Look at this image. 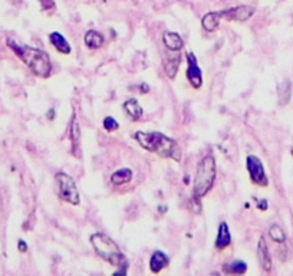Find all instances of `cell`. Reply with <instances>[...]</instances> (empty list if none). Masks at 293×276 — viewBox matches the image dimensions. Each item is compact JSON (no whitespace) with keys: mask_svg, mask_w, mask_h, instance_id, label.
I'll use <instances>...</instances> for the list:
<instances>
[{"mask_svg":"<svg viewBox=\"0 0 293 276\" xmlns=\"http://www.w3.org/2000/svg\"><path fill=\"white\" fill-rule=\"evenodd\" d=\"M246 167H247V171H249V176H250L253 184L262 186V187H266L269 184V179L266 176V171H264V167H263L260 158L256 157V156H247Z\"/></svg>","mask_w":293,"mask_h":276,"instance_id":"obj_7","label":"cell"},{"mask_svg":"<svg viewBox=\"0 0 293 276\" xmlns=\"http://www.w3.org/2000/svg\"><path fill=\"white\" fill-rule=\"evenodd\" d=\"M257 259H259V263L262 266L263 271L266 272H270L272 271V256L269 253V247H267V243L264 240V237L262 236L259 239V244H257Z\"/></svg>","mask_w":293,"mask_h":276,"instance_id":"obj_10","label":"cell"},{"mask_svg":"<svg viewBox=\"0 0 293 276\" xmlns=\"http://www.w3.org/2000/svg\"><path fill=\"white\" fill-rule=\"evenodd\" d=\"M17 249H19L22 253L28 252V244H26V242H25V240H19V243H17Z\"/></svg>","mask_w":293,"mask_h":276,"instance_id":"obj_24","label":"cell"},{"mask_svg":"<svg viewBox=\"0 0 293 276\" xmlns=\"http://www.w3.org/2000/svg\"><path fill=\"white\" fill-rule=\"evenodd\" d=\"M69 135H71V143H72V154L75 157H81V130H79V122H78L75 113L72 114V119H71Z\"/></svg>","mask_w":293,"mask_h":276,"instance_id":"obj_9","label":"cell"},{"mask_svg":"<svg viewBox=\"0 0 293 276\" xmlns=\"http://www.w3.org/2000/svg\"><path fill=\"white\" fill-rule=\"evenodd\" d=\"M254 9L251 6H237V7H231V9H226V10H220V12H213L216 22L220 25L221 20H227V22H247L253 16Z\"/></svg>","mask_w":293,"mask_h":276,"instance_id":"obj_6","label":"cell"},{"mask_svg":"<svg viewBox=\"0 0 293 276\" xmlns=\"http://www.w3.org/2000/svg\"><path fill=\"white\" fill-rule=\"evenodd\" d=\"M180 64H181V56H180L178 52H171L170 50V55L166 53V58H164V71H166L168 78H175V75L178 72V68H180Z\"/></svg>","mask_w":293,"mask_h":276,"instance_id":"obj_11","label":"cell"},{"mask_svg":"<svg viewBox=\"0 0 293 276\" xmlns=\"http://www.w3.org/2000/svg\"><path fill=\"white\" fill-rule=\"evenodd\" d=\"M269 236L273 242H276L279 244H283L286 242V235H285L283 229L279 225H272L269 227Z\"/></svg>","mask_w":293,"mask_h":276,"instance_id":"obj_21","label":"cell"},{"mask_svg":"<svg viewBox=\"0 0 293 276\" xmlns=\"http://www.w3.org/2000/svg\"><path fill=\"white\" fill-rule=\"evenodd\" d=\"M231 243V236H230V230H229V225L226 222H221L218 226V233L216 237V249L218 250H224L226 247H229Z\"/></svg>","mask_w":293,"mask_h":276,"instance_id":"obj_13","label":"cell"},{"mask_svg":"<svg viewBox=\"0 0 293 276\" xmlns=\"http://www.w3.org/2000/svg\"><path fill=\"white\" fill-rule=\"evenodd\" d=\"M163 42L164 46L171 52H180L184 48V40L181 39L177 32H166L163 35Z\"/></svg>","mask_w":293,"mask_h":276,"instance_id":"obj_14","label":"cell"},{"mask_svg":"<svg viewBox=\"0 0 293 276\" xmlns=\"http://www.w3.org/2000/svg\"><path fill=\"white\" fill-rule=\"evenodd\" d=\"M124 111L126 113L128 118L132 119V121H138V119L142 117V107L138 104V101L135 98H131L124 102Z\"/></svg>","mask_w":293,"mask_h":276,"instance_id":"obj_16","label":"cell"},{"mask_svg":"<svg viewBox=\"0 0 293 276\" xmlns=\"http://www.w3.org/2000/svg\"><path fill=\"white\" fill-rule=\"evenodd\" d=\"M170 263V258L164 252L161 250H155L150 259V271L153 274H160L164 268H167Z\"/></svg>","mask_w":293,"mask_h":276,"instance_id":"obj_12","label":"cell"},{"mask_svg":"<svg viewBox=\"0 0 293 276\" xmlns=\"http://www.w3.org/2000/svg\"><path fill=\"white\" fill-rule=\"evenodd\" d=\"M85 45L89 49H99L104 45V36L96 31H88L85 33Z\"/></svg>","mask_w":293,"mask_h":276,"instance_id":"obj_19","label":"cell"},{"mask_svg":"<svg viewBox=\"0 0 293 276\" xmlns=\"http://www.w3.org/2000/svg\"><path fill=\"white\" fill-rule=\"evenodd\" d=\"M132 180V171L129 168H121L111 176V183L114 186H123Z\"/></svg>","mask_w":293,"mask_h":276,"instance_id":"obj_20","label":"cell"},{"mask_svg":"<svg viewBox=\"0 0 293 276\" xmlns=\"http://www.w3.org/2000/svg\"><path fill=\"white\" fill-rule=\"evenodd\" d=\"M49 40H50V43L55 46V49H56L58 52H61V53H63V55H69V53H71V45H69L68 40L63 38L62 33H59V32H52V33L49 35Z\"/></svg>","mask_w":293,"mask_h":276,"instance_id":"obj_15","label":"cell"},{"mask_svg":"<svg viewBox=\"0 0 293 276\" xmlns=\"http://www.w3.org/2000/svg\"><path fill=\"white\" fill-rule=\"evenodd\" d=\"M216 173H217L216 160L213 156H206L199 162L196 177H194V189H193V195L196 200L204 197L211 190L216 180Z\"/></svg>","mask_w":293,"mask_h":276,"instance_id":"obj_4","label":"cell"},{"mask_svg":"<svg viewBox=\"0 0 293 276\" xmlns=\"http://www.w3.org/2000/svg\"><path fill=\"white\" fill-rule=\"evenodd\" d=\"M223 272L227 275H245L247 272V265L243 260H234L223 266Z\"/></svg>","mask_w":293,"mask_h":276,"instance_id":"obj_18","label":"cell"},{"mask_svg":"<svg viewBox=\"0 0 293 276\" xmlns=\"http://www.w3.org/2000/svg\"><path fill=\"white\" fill-rule=\"evenodd\" d=\"M53 118H55V110H53V108H50V110H49V113H47V119H50V121H52Z\"/></svg>","mask_w":293,"mask_h":276,"instance_id":"obj_25","label":"cell"},{"mask_svg":"<svg viewBox=\"0 0 293 276\" xmlns=\"http://www.w3.org/2000/svg\"><path fill=\"white\" fill-rule=\"evenodd\" d=\"M187 79L188 82L191 83L193 88L199 89L201 88L203 85V74H201V69L197 64V59H196V55L193 52H188L187 53Z\"/></svg>","mask_w":293,"mask_h":276,"instance_id":"obj_8","label":"cell"},{"mask_svg":"<svg viewBox=\"0 0 293 276\" xmlns=\"http://www.w3.org/2000/svg\"><path fill=\"white\" fill-rule=\"evenodd\" d=\"M257 209H259V210H263V211L267 210V200H264V198H263V200H259V201H257Z\"/></svg>","mask_w":293,"mask_h":276,"instance_id":"obj_23","label":"cell"},{"mask_svg":"<svg viewBox=\"0 0 293 276\" xmlns=\"http://www.w3.org/2000/svg\"><path fill=\"white\" fill-rule=\"evenodd\" d=\"M91 244L95 249L96 255L99 258H102L105 262H108L109 265L117 266V268H124V269L128 268L124 253L109 236H107L104 233H92Z\"/></svg>","mask_w":293,"mask_h":276,"instance_id":"obj_3","label":"cell"},{"mask_svg":"<svg viewBox=\"0 0 293 276\" xmlns=\"http://www.w3.org/2000/svg\"><path fill=\"white\" fill-rule=\"evenodd\" d=\"M55 180H56V186H58V197L72 206H78L81 203L77 183L71 176H68L63 171H59L55 176Z\"/></svg>","mask_w":293,"mask_h":276,"instance_id":"obj_5","label":"cell"},{"mask_svg":"<svg viewBox=\"0 0 293 276\" xmlns=\"http://www.w3.org/2000/svg\"><path fill=\"white\" fill-rule=\"evenodd\" d=\"M7 46L29 66V69L41 77V78H47L52 72V64L50 58L46 52H43L38 48L26 46V45H19L15 40H7Z\"/></svg>","mask_w":293,"mask_h":276,"instance_id":"obj_2","label":"cell"},{"mask_svg":"<svg viewBox=\"0 0 293 276\" xmlns=\"http://www.w3.org/2000/svg\"><path fill=\"white\" fill-rule=\"evenodd\" d=\"M292 97V83L289 79H285L279 86H278V98L280 105H286L291 101Z\"/></svg>","mask_w":293,"mask_h":276,"instance_id":"obj_17","label":"cell"},{"mask_svg":"<svg viewBox=\"0 0 293 276\" xmlns=\"http://www.w3.org/2000/svg\"><path fill=\"white\" fill-rule=\"evenodd\" d=\"M104 128L108 132H112V131H117L120 128V124L117 122V119L112 118V117H105V119H104Z\"/></svg>","mask_w":293,"mask_h":276,"instance_id":"obj_22","label":"cell"},{"mask_svg":"<svg viewBox=\"0 0 293 276\" xmlns=\"http://www.w3.org/2000/svg\"><path fill=\"white\" fill-rule=\"evenodd\" d=\"M134 138L138 141V144L150 151L154 153L161 158H172L175 161H180L181 158V150L172 138L161 132H144V131H137L134 134Z\"/></svg>","mask_w":293,"mask_h":276,"instance_id":"obj_1","label":"cell"}]
</instances>
